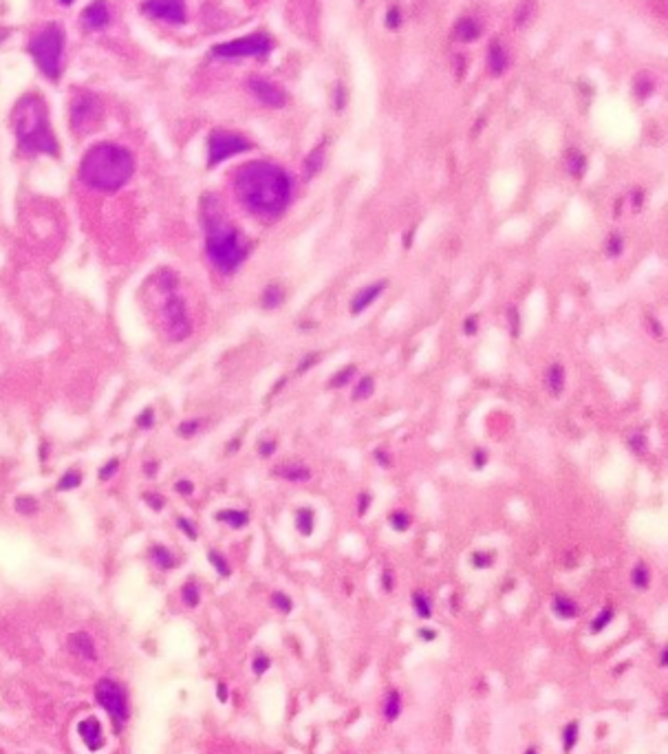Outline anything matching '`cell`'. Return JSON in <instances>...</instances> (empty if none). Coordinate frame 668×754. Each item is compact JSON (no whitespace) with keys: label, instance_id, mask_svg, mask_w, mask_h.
<instances>
[{"label":"cell","instance_id":"obj_1","mask_svg":"<svg viewBox=\"0 0 668 754\" xmlns=\"http://www.w3.org/2000/svg\"><path fill=\"white\" fill-rule=\"evenodd\" d=\"M234 195L241 208L261 221H276L287 212L294 196L289 172L271 162L243 163L234 175Z\"/></svg>","mask_w":668,"mask_h":754},{"label":"cell","instance_id":"obj_2","mask_svg":"<svg viewBox=\"0 0 668 754\" xmlns=\"http://www.w3.org/2000/svg\"><path fill=\"white\" fill-rule=\"evenodd\" d=\"M201 221L205 229V252L212 265L221 274H234L249 256V245L243 241L241 229L225 214L219 196L205 195L201 201Z\"/></svg>","mask_w":668,"mask_h":754},{"label":"cell","instance_id":"obj_3","mask_svg":"<svg viewBox=\"0 0 668 754\" xmlns=\"http://www.w3.org/2000/svg\"><path fill=\"white\" fill-rule=\"evenodd\" d=\"M135 175V159L120 144L100 142L84 153L79 162V179L97 192H117Z\"/></svg>","mask_w":668,"mask_h":754},{"label":"cell","instance_id":"obj_4","mask_svg":"<svg viewBox=\"0 0 668 754\" xmlns=\"http://www.w3.org/2000/svg\"><path fill=\"white\" fill-rule=\"evenodd\" d=\"M13 133L18 148L27 154H49L58 157L60 146L49 124V111L38 93H27L16 102L12 113Z\"/></svg>","mask_w":668,"mask_h":754},{"label":"cell","instance_id":"obj_5","mask_svg":"<svg viewBox=\"0 0 668 754\" xmlns=\"http://www.w3.org/2000/svg\"><path fill=\"white\" fill-rule=\"evenodd\" d=\"M154 292L162 294L159 304V320L163 325V334L171 342H183L192 336V320L188 313V304L177 294L179 278L172 269H159L153 276Z\"/></svg>","mask_w":668,"mask_h":754},{"label":"cell","instance_id":"obj_6","mask_svg":"<svg viewBox=\"0 0 668 754\" xmlns=\"http://www.w3.org/2000/svg\"><path fill=\"white\" fill-rule=\"evenodd\" d=\"M29 55L34 58L36 67L51 82L63 76V55H64V29L58 22H51L45 29L38 31L27 46Z\"/></svg>","mask_w":668,"mask_h":754},{"label":"cell","instance_id":"obj_7","mask_svg":"<svg viewBox=\"0 0 668 754\" xmlns=\"http://www.w3.org/2000/svg\"><path fill=\"white\" fill-rule=\"evenodd\" d=\"M96 701L106 710L113 721V730L120 734L130 719L129 692L124 691V686H121L120 682H115V679L102 677L100 682L96 684Z\"/></svg>","mask_w":668,"mask_h":754},{"label":"cell","instance_id":"obj_8","mask_svg":"<svg viewBox=\"0 0 668 754\" xmlns=\"http://www.w3.org/2000/svg\"><path fill=\"white\" fill-rule=\"evenodd\" d=\"M102 102L97 100L91 93L79 91L78 95L71 100V113H69V124L71 130H73L78 137H84V135L93 133V130L100 126L102 121Z\"/></svg>","mask_w":668,"mask_h":754},{"label":"cell","instance_id":"obj_9","mask_svg":"<svg viewBox=\"0 0 668 754\" xmlns=\"http://www.w3.org/2000/svg\"><path fill=\"white\" fill-rule=\"evenodd\" d=\"M271 51V40L265 34H254L232 42H223L212 49L214 58L237 60V58H265Z\"/></svg>","mask_w":668,"mask_h":754},{"label":"cell","instance_id":"obj_10","mask_svg":"<svg viewBox=\"0 0 668 754\" xmlns=\"http://www.w3.org/2000/svg\"><path fill=\"white\" fill-rule=\"evenodd\" d=\"M252 151V144L249 139L243 137L238 133H230V130H214L208 139V166L214 168L219 163H223L225 159L237 157V154Z\"/></svg>","mask_w":668,"mask_h":754},{"label":"cell","instance_id":"obj_11","mask_svg":"<svg viewBox=\"0 0 668 754\" xmlns=\"http://www.w3.org/2000/svg\"><path fill=\"white\" fill-rule=\"evenodd\" d=\"M141 12L154 21L181 25L186 22V0H146L141 4Z\"/></svg>","mask_w":668,"mask_h":754},{"label":"cell","instance_id":"obj_12","mask_svg":"<svg viewBox=\"0 0 668 754\" xmlns=\"http://www.w3.org/2000/svg\"><path fill=\"white\" fill-rule=\"evenodd\" d=\"M247 88L254 93V97H256L263 106H270V109H280V106H285L287 95L274 82H270V79L249 78Z\"/></svg>","mask_w":668,"mask_h":754},{"label":"cell","instance_id":"obj_13","mask_svg":"<svg viewBox=\"0 0 668 754\" xmlns=\"http://www.w3.org/2000/svg\"><path fill=\"white\" fill-rule=\"evenodd\" d=\"M78 734H79V739H82L84 746H87L91 752L102 750V748L106 746L104 730H102V724L97 717H87V719L79 721Z\"/></svg>","mask_w":668,"mask_h":754},{"label":"cell","instance_id":"obj_14","mask_svg":"<svg viewBox=\"0 0 668 754\" xmlns=\"http://www.w3.org/2000/svg\"><path fill=\"white\" fill-rule=\"evenodd\" d=\"M67 644H69V650L75 655V658L84 659V662H96L97 659L96 642H93V638L87 634V631H75V634H71Z\"/></svg>","mask_w":668,"mask_h":754},{"label":"cell","instance_id":"obj_15","mask_svg":"<svg viewBox=\"0 0 668 754\" xmlns=\"http://www.w3.org/2000/svg\"><path fill=\"white\" fill-rule=\"evenodd\" d=\"M384 289H387V280H380V283H373V285H369V287L360 289V292H357L355 296H353V301H351V313H353V316H357V313L366 311V309H369L371 304H373L375 301H378L380 296H382Z\"/></svg>","mask_w":668,"mask_h":754},{"label":"cell","instance_id":"obj_16","mask_svg":"<svg viewBox=\"0 0 668 754\" xmlns=\"http://www.w3.org/2000/svg\"><path fill=\"white\" fill-rule=\"evenodd\" d=\"M111 21V12H108L106 0H93L82 13V22L87 29H102Z\"/></svg>","mask_w":668,"mask_h":754},{"label":"cell","instance_id":"obj_17","mask_svg":"<svg viewBox=\"0 0 668 754\" xmlns=\"http://www.w3.org/2000/svg\"><path fill=\"white\" fill-rule=\"evenodd\" d=\"M382 715L388 724L397 721L399 715H402V695H399V691H395V688L393 691H388L387 697H384Z\"/></svg>","mask_w":668,"mask_h":754},{"label":"cell","instance_id":"obj_18","mask_svg":"<svg viewBox=\"0 0 668 754\" xmlns=\"http://www.w3.org/2000/svg\"><path fill=\"white\" fill-rule=\"evenodd\" d=\"M276 475L287 481H294V484H303V481L312 479V470H309L307 466H303V463H289V466L279 468Z\"/></svg>","mask_w":668,"mask_h":754},{"label":"cell","instance_id":"obj_19","mask_svg":"<svg viewBox=\"0 0 668 754\" xmlns=\"http://www.w3.org/2000/svg\"><path fill=\"white\" fill-rule=\"evenodd\" d=\"M545 384H547V391L552 393L554 397H561L564 391V369L561 364H552L545 376Z\"/></svg>","mask_w":668,"mask_h":754},{"label":"cell","instance_id":"obj_20","mask_svg":"<svg viewBox=\"0 0 668 754\" xmlns=\"http://www.w3.org/2000/svg\"><path fill=\"white\" fill-rule=\"evenodd\" d=\"M554 613H556L558 617H563V620H573V617H578L580 609H578V604L573 602L572 598L556 596L554 598Z\"/></svg>","mask_w":668,"mask_h":754},{"label":"cell","instance_id":"obj_21","mask_svg":"<svg viewBox=\"0 0 668 754\" xmlns=\"http://www.w3.org/2000/svg\"><path fill=\"white\" fill-rule=\"evenodd\" d=\"M488 67H490V71L494 73V76H501L507 67L505 51H503V46L497 45V42L490 46V54H488Z\"/></svg>","mask_w":668,"mask_h":754},{"label":"cell","instance_id":"obj_22","mask_svg":"<svg viewBox=\"0 0 668 754\" xmlns=\"http://www.w3.org/2000/svg\"><path fill=\"white\" fill-rule=\"evenodd\" d=\"M150 559H153V563L157 565L162 571L172 569V567L177 565V559L171 554V550H166V547H162V545H154L153 550H150Z\"/></svg>","mask_w":668,"mask_h":754},{"label":"cell","instance_id":"obj_23","mask_svg":"<svg viewBox=\"0 0 668 754\" xmlns=\"http://www.w3.org/2000/svg\"><path fill=\"white\" fill-rule=\"evenodd\" d=\"M216 518H219L221 523H228V526H232L234 529L246 527L249 523V514L243 512V510H223V512L216 514Z\"/></svg>","mask_w":668,"mask_h":754},{"label":"cell","instance_id":"obj_24","mask_svg":"<svg viewBox=\"0 0 668 754\" xmlns=\"http://www.w3.org/2000/svg\"><path fill=\"white\" fill-rule=\"evenodd\" d=\"M455 34H457L459 40L472 42L474 38H479V25L474 21H470V18H463V21L457 22V29H455Z\"/></svg>","mask_w":668,"mask_h":754},{"label":"cell","instance_id":"obj_25","mask_svg":"<svg viewBox=\"0 0 668 754\" xmlns=\"http://www.w3.org/2000/svg\"><path fill=\"white\" fill-rule=\"evenodd\" d=\"M578 737H580V725H578V721H572V724L564 725V730H563V750L564 752H572L573 748H576Z\"/></svg>","mask_w":668,"mask_h":754},{"label":"cell","instance_id":"obj_26","mask_svg":"<svg viewBox=\"0 0 668 754\" xmlns=\"http://www.w3.org/2000/svg\"><path fill=\"white\" fill-rule=\"evenodd\" d=\"M282 301H285V292H282L279 285H270V287H265V292H263V307L276 309V307H280Z\"/></svg>","mask_w":668,"mask_h":754},{"label":"cell","instance_id":"obj_27","mask_svg":"<svg viewBox=\"0 0 668 754\" xmlns=\"http://www.w3.org/2000/svg\"><path fill=\"white\" fill-rule=\"evenodd\" d=\"M296 526H298V532L303 534V536H312L313 532V512L309 508L305 510H298V514H296Z\"/></svg>","mask_w":668,"mask_h":754},{"label":"cell","instance_id":"obj_28","mask_svg":"<svg viewBox=\"0 0 668 754\" xmlns=\"http://www.w3.org/2000/svg\"><path fill=\"white\" fill-rule=\"evenodd\" d=\"M181 601H183V604H186V607H190V609H195L196 604L201 602V592H199V584L196 583H186L183 584V589H181Z\"/></svg>","mask_w":668,"mask_h":754},{"label":"cell","instance_id":"obj_29","mask_svg":"<svg viewBox=\"0 0 668 754\" xmlns=\"http://www.w3.org/2000/svg\"><path fill=\"white\" fill-rule=\"evenodd\" d=\"M413 607H415L417 616L423 617V620H428V617L432 616V604L426 598V593H422V592L413 593Z\"/></svg>","mask_w":668,"mask_h":754},{"label":"cell","instance_id":"obj_30","mask_svg":"<svg viewBox=\"0 0 668 754\" xmlns=\"http://www.w3.org/2000/svg\"><path fill=\"white\" fill-rule=\"evenodd\" d=\"M79 484H82V475H79L78 470H67L63 475V479L58 481V490H63V492L75 490V488H79Z\"/></svg>","mask_w":668,"mask_h":754},{"label":"cell","instance_id":"obj_31","mask_svg":"<svg viewBox=\"0 0 668 754\" xmlns=\"http://www.w3.org/2000/svg\"><path fill=\"white\" fill-rule=\"evenodd\" d=\"M373 391H375V382H373V377L371 376H366V377H362L360 382H357V386H355V400H366V397L369 395H373Z\"/></svg>","mask_w":668,"mask_h":754},{"label":"cell","instance_id":"obj_32","mask_svg":"<svg viewBox=\"0 0 668 754\" xmlns=\"http://www.w3.org/2000/svg\"><path fill=\"white\" fill-rule=\"evenodd\" d=\"M631 580H633V584H635V587H638V589H647V587H648V583H651V574H648L647 565L639 563L638 567H635L633 574H631Z\"/></svg>","mask_w":668,"mask_h":754},{"label":"cell","instance_id":"obj_33","mask_svg":"<svg viewBox=\"0 0 668 754\" xmlns=\"http://www.w3.org/2000/svg\"><path fill=\"white\" fill-rule=\"evenodd\" d=\"M201 426H204V421H201V419H188V421H183V424H179L177 433L181 435V437L190 439V437H195L196 433H199Z\"/></svg>","mask_w":668,"mask_h":754},{"label":"cell","instance_id":"obj_34","mask_svg":"<svg viewBox=\"0 0 668 754\" xmlns=\"http://www.w3.org/2000/svg\"><path fill=\"white\" fill-rule=\"evenodd\" d=\"M611 620H614V609H605V611H600L598 616L594 617V622H591V631H594V634H600L602 629L609 626Z\"/></svg>","mask_w":668,"mask_h":754},{"label":"cell","instance_id":"obj_35","mask_svg":"<svg viewBox=\"0 0 668 754\" xmlns=\"http://www.w3.org/2000/svg\"><path fill=\"white\" fill-rule=\"evenodd\" d=\"M271 607L279 609L280 613H291V609H294V602H291V598L285 596L282 592H274V593H271Z\"/></svg>","mask_w":668,"mask_h":754},{"label":"cell","instance_id":"obj_36","mask_svg":"<svg viewBox=\"0 0 668 754\" xmlns=\"http://www.w3.org/2000/svg\"><path fill=\"white\" fill-rule=\"evenodd\" d=\"M16 510L25 517H31V514L38 510V501L31 499V496H18L16 499Z\"/></svg>","mask_w":668,"mask_h":754},{"label":"cell","instance_id":"obj_37","mask_svg":"<svg viewBox=\"0 0 668 754\" xmlns=\"http://www.w3.org/2000/svg\"><path fill=\"white\" fill-rule=\"evenodd\" d=\"M208 559H210V563L214 565V569L219 571L221 576H223V578H228L230 574H232V569H230V565H228V560L223 559V556L219 554V551H210L208 554Z\"/></svg>","mask_w":668,"mask_h":754},{"label":"cell","instance_id":"obj_38","mask_svg":"<svg viewBox=\"0 0 668 754\" xmlns=\"http://www.w3.org/2000/svg\"><path fill=\"white\" fill-rule=\"evenodd\" d=\"M270 667H271V659L267 658L265 653H258L256 658L252 659V671H254V675H265L267 671H270Z\"/></svg>","mask_w":668,"mask_h":754},{"label":"cell","instance_id":"obj_39","mask_svg":"<svg viewBox=\"0 0 668 754\" xmlns=\"http://www.w3.org/2000/svg\"><path fill=\"white\" fill-rule=\"evenodd\" d=\"M305 166H307V177L312 179V177L320 170V166H322V151H320V148H318V151H313L312 157L307 159V163H305Z\"/></svg>","mask_w":668,"mask_h":754},{"label":"cell","instance_id":"obj_40","mask_svg":"<svg viewBox=\"0 0 668 754\" xmlns=\"http://www.w3.org/2000/svg\"><path fill=\"white\" fill-rule=\"evenodd\" d=\"M411 517H408V514H404V512H395L393 517H390V526H393L395 529H397V532H404V529H408L411 527Z\"/></svg>","mask_w":668,"mask_h":754},{"label":"cell","instance_id":"obj_41","mask_svg":"<svg viewBox=\"0 0 668 754\" xmlns=\"http://www.w3.org/2000/svg\"><path fill=\"white\" fill-rule=\"evenodd\" d=\"M351 376H355V367H347L345 371L338 373V376L333 377L331 382H329V386H331V388H336V386H338V388L345 386V384L349 382V379H351Z\"/></svg>","mask_w":668,"mask_h":754},{"label":"cell","instance_id":"obj_42","mask_svg":"<svg viewBox=\"0 0 668 754\" xmlns=\"http://www.w3.org/2000/svg\"><path fill=\"white\" fill-rule=\"evenodd\" d=\"M144 499H146V503H148L153 510H157V512H159V510L166 508V499H163V496H159V494H154V492H146Z\"/></svg>","mask_w":668,"mask_h":754},{"label":"cell","instance_id":"obj_43","mask_svg":"<svg viewBox=\"0 0 668 754\" xmlns=\"http://www.w3.org/2000/svg\"><path fill=\"white\" fill-rule=\"evenodd\" d=\"M117 468H120V459H111V461L106 463V466H102L100 470V481H108L113 479V475L117 472Z\"/></svg>","mask_w":668,"mask_h":754},{"label":"cell","instance_id":"obj_44","mask_svg":"<svg viewBox=\"0 0 668 754\" xmlns=\"http://www.w3.org/2000/svg\"><path fill=\"white\" fill-rule=\"evenodd\" d=\"M153 421H154V413L153 410H144V413H141L139 417H138V426L139 428H150V426H153Z\"/></svg>","mask_w":668,"mask_h":754},{"label":"cell","instance_id":"obj_45","mask_svg":"<svg viewBox=\"0 0 668 754\" xmlns=\"http://www.w3.org/2000/svg\"><path fill=\"white\" fill-rule=\"evenodd\" d=\"M620 252H622V238H620L618 234H614V236H611V241H609V254L618 256Z\"/></svg>","mask_w":668,"mask_h":754},{"label":"cell","instance_id":"obj_46","mask_svg":"<svg viewBox=\"0 0 668 754\" xmlns=\"http://www.w3.org/2000/svg\"><path fill=\"white\" fill-rule=\"evenodd\" d=\"M507 316H510V331L512 336H519V311H516L514 307L507 311Z\"/></svg>","mask_w":668,"mask_h":754},{"label":"cell","instance_id":"obj_47","mask_svg":"<svg viewBox=\"0 0 668 754\" xmlns=\"http://www.w3.org/2000/svg\"><path fill=\"white\" fill-rule=\"evenodd\" d=\"M177 526H179V527H181V529H183V532H186V536H188V538H190V541H195V538H196V529H195V527H192V526H190V523H188V521H186V518H179V521H177Z\"/></svg>","mask_w":668,"mask_h":754},{"label":"cell","instance_id":"obj_48","mask_svg":"<svg viewBox=\"0 0 668 754\" xmlns=\"http://www.w3.org/2000/svg\"><path fill=\"white\" fill-rule=\"evenodd\" d=\"M631 446H633V451L635 452H644V446H647V442H644V435L639 433V435H633L631 437Z\"/></svg>","mask_w":668,"mask_h":754},{"label":"cell","instance_id":"obj_49","mask_svg":"<svg viewBox=\"0 0 668 754\" xmlns=\"http://www.w3.org/2000/svg\"><path fill=\"white\" fill-rule=\"evenodd\" d=\"M477 322H479V318H477V316L468 318V320H465V327H463L465 334H468V336H474V334H477V329H479Z\"/></svg>","mask_w":668,"mask_h":754},{"label":"cell","instance_id":"obj_50","mask_svg":"<svg viewBox=\"0 0 668 754\" xmlns=\"http://www.w3.org/2000/svg\"><path fill=\"white\" fill-rule=\"evenodd\" d=\"M177 492L179 494H192V492H195V485H192L190 481H179Z\"/></svg>","mask_w":668,"mask_h":754},{"label":"cell","instance_id":"obj_51","mask_svg":"<svg viewBox=\"0 0 668 754\" xmlns=\"http://www.w3.org/2000/svg\"><path fill=\"white\" fill-rule=\"evenodd\" d=\"M316 362H318V355H316V353H313V355H309V358H307V362H305V364H300L298 373H305V371H309V369H312V367H313V364H316Z\"/></svg>","mask_w":668,"mask_h":754},{"label":"cell","instance_id":"obj_52","mask_svg":"<svg viewBox=\"0 0 668 754\" xmlns=\"http://www.w3.org/2000/svg\"><path fill=\"white\" fill-rule=\"evenodd\" d=\"M369 503H371V496L369 494H362L360 496V508H357V512L366 514V508H369Z\"/></svg>","mask_w":668,"mask_h":754},{"label":"cell","instance_id":"obj_53","mask_svg":"<svg viewBox=\"0 0 668 754\" xmlns=\"http://www.w3.org/2000/svg\"><path fill=\"white\" fill-rule=\"evenodd\" d=\"M420 638L426 640V642H432V640L437 638V631H432V629H420Z\"/></svg>","mask_w":668,"mask_h":754},{"label":"cell","instance_id":"obj_54","mask_svg":"<svg viewBox=\"0 0 668 754\" xmlns=\"http://www.w3.org/2000/svg\"><path fill=\"white\" fill-rule=\"evenodd\" d=\"M276 448V442H270V443H261V454L263 457H270L271 452H274Z\"/></svg>","mask_w":668,"mask_h":754},{"label":"cell","instance_id":"obj_55","mask_svg":"<svg viewBox=\"0 0 668 754\" xmlns=\"http://www.w3.org/2000/svg\"><path fill=\"white\" fill-rule=\"evenodd\" d=\"M216 692H219V700L221 701H228V686H225L223 682H221L219 686H216Z\"/></svg>","mask_w":668,"mask_h":754},{"label":"cell","instance_id":"obj_56","mask_svg":"<svg viewBox=\"0 0 668 754\" xmlns=\"http://www.w3.org/2000/svg\"><path fill=\"white\" fill-rule=\"evenodd\" d=\"M472 560H474V565H477V567H488V565H490V559H488V556H483V554H477Z\"/></svg>","mask_w":668,"mask_h":754},{"label":"cell","instance_id":"obj_57","mask_svg":"<svg viewBox=\"0 0 668 754\" xmlns=\"http://www.w3.org/2000/svg\"><path fill=\"white\" fill-rule=\"evenodd\" d=\"M388 25L390 27H397V22H399V12L397 9H393V12H388Z\"/></svg>","mask_w":668,"mask_h":754},{"label":"cell","instance_id":"obj_58","mask_svg":"<svg viewBox=\"0 0 668 754\" xmlns=\"http://www.w3.org/2000/svg\"><path fill=\"white\" fill-rule=\"evenodd\" d=\"M384 589H387V592H393V576L388 574H384Z\"/></svg>","mask_w":668,"mask_h":754},{"label":"cell","instance_id":"obj_59","mask_svg":"<svg viewBox=\"0 0 668 754\" xmlns=\"http://www.w3.org/2000/svg\"><path fill=\"white\" fill-rule=\"evenodd\" d=\"M474 461H477V468H483V463H486V454L477 452L474 454Z\"/></svg>","mask_w":668,"mask_h":754},{"label":"cell","instance_id":"obj_60","mask_svg":"<svg viewBox=\"0 0 668 754\" xmlns=\"http://www.w3.org/2000/svg\"><path fill=\"white\" fill-rule=\"evenodd\" d=\"M9 36V31L7 29H0V40H4Z\"/></svg>","mask_w":668,"mask_h":754},{"label":"cell","instance_id":"obj_61","mask_svg":"<svg viewBox=\"0 0 668 754\" xmlns=\"http://www.w3.org/2000/svg\"><path fill=\"white\" fill-rule=\"evenodd\" d=\"M662 664H664V667L668 664V650H664V655H662Z\"/></svg>","mask_w":668,"mask_h":754},{"label":"cell","instance_id":"obj_62","mask_svg":"<svg viewBox=\"0 0 668 754\" xmlns=\"http://www.w3.org/2000/svg\"><path fill=\"white\" fill-rule=\"evenodd\" d=\"M525 754H539V750H536V748H528V750H525Z\"/></svg>","mask_w":668,"mask_h":754},{"label":"cell","instance_id":"obj_63","mask_svg":"<svg viewBox=\"0 0 668 754\" xmlns=\"http://www.w3.org/2000/svg\"><path fill=\"white\" fill-rule=\"evenodd\" d=\"M60 3H63V4H71V3H73V0H60Z\"/></svg>","mask_w":668,"mask_h":754}]
</instances>
